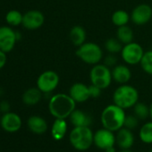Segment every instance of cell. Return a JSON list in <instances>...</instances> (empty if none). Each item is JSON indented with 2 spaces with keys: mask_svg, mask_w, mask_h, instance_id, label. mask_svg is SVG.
I'll return each mask as SVG.
<instances>
[{
  "mask_svg": "<svg viewBox=\"0 0 152 152\" xmlns=\"http://www.w3.org/2000/svg\"><path fill=\"white\" fill-rule=\"evenodd\" d=\"M69 95L76 103H83L91 98L90 88L84 83H76L71 86L69 90Z\"/></svg>",
  "mask_w": 152,
  "mask_h": 152,
  "instance_id": "obj_14",
  "label": "cell"
},
{
  "mask_svg": "<svg viewBox=\"0 0 152 152\" xmlns=\"http://www.w3.org/2000/svg\"><path fill=\"white\" fill-rule=\"evenodd\" d=\"M115 142L117 146L122 149L130 148L134 142V136L132 132V130L125 127L118 130L115 136Z\"/></svg>",
  "mask_w": 152,
  "mask_h": 152,
  "instance_id": "obj_15",
  "label": "cell"
},
{
  "mask_svg": "<svg viewBox=\"0 0 152 152\" xmlns=\"http://www.w3.org/2000/svg\"><path fill=\"white\" fill-rule=\"evenodd\" d=\"M90 79L91 84L105 90L110 86L113 81L112 71L105 64H94L90 72Z\"/></svg>",
  "mask_w": 152,
  "mask_h": 152,
  "instance_id": "obj_6",
  "label": "cell"
},
{
  "mask_svg": "<svg viewBox=\"0 0 152 152\" xmlns=\"http://www.w3.org/2000/svg\"><path fill=\"white\" fill-rule=\"evenodd\" d=\"M90 88V95H91V98H93V99H97L99 98L100 95H101V91L102 90L93 84L90 85L89 86Z\"/></svg>",
  "mask_w": 152,
  "mask_h": 152,
  "instance_id": "obj_30",
  "label": "cell"
},
{
  "mask_svg": "<svg viewBox=\"0 0 152 152\" xmlns=\"http://www.w3.org/2000/svg\"><path fill=\"white\" fill-rule=\"evenodd\" d=\"M41 98H42V92L38 87L30 88L23 93V101L27 106H34L41 100Z\"/></svg>",
  "mask_w": 152,
  "mask_h": 152,
  "instance_id": "obj_21",
  "label": "cell"
},
{
  "mask_svg": "<svg viewBox=\"0 0 152 152\" xmlns=\"http://www.w3.org/2000/svg\"><path fill=\"white\" fill-rule=\"evenodd\" d=\"M116 38L121 41L123 45L129 44L133 40V32L132 30L128 25H124L118 27L116 31Z\"/></svg>",
  "mask_w": 152,
  "mask_h": 152,
  "instance_id": "obj_22",
  "label": "cell"
},
{
  "mask_svg": "<svg viewBox=\"0 0 152 152\" xmlns=\"http://www.w3.org/2000/svg\"><path fill=\"white\" fill-rule=\"evenodd\" d=\"M105 152H115V146H112V147H109V148H107V149H105Z\"/></svg>",
  "mask_w": 152,
  "mask_h": 152,
  "instance_id": "obj_34",
  "label": "cell"
},
{
  "mask_svg": "<svg viewBox=\"0 0 152 152\" xmlns=\"http://www.w3.org/2000/svg\"><path fill=\"white\" fill-rule=\"evenodd\" d=\"M59 75L56 72L48 70L43 72L37 80V87L42 93H50L56 89L59 84Z\"/></svg>",
  "mask_w": 152,
  "mask_h": 152,
  "instance_id": "obj_7",
  "label": "cell"
},
{
  "mask_svg": "<svg viewBox=\"0 0 152 152\" xmlns=\"http://www.w3.org/2000/svg\"><path fill=\"white\" fill-rule=\"evenodd\" d=\"M69 140L75 149L84 151L89 149L93 144L94 133L90 126L74 127L69 134Z\"/></svg>",
  "mask_w": 152,
  "mask_h": 152,
  "instance_id": "obj_3",
  "label": "cell"
},
{
  "mask_svg": "<svg viewBox=\"0 0 152 152\" xmlns=\"http://www.w3.org/2000/svg\"><path fill=\"white\" fill-rule=\"evenodd\" d=\"M149 111H150V114H149V116L151 117V119H152V103L150 104V106H149Z\"/></svg>",
  "mask_w": 152,
  "mask_h": 152,
  "instance_id": "obj_35",
  "label": "cell"
},
{
  "mask_svg": "<svg viewBox=\"0 0 152 152\" xmlns=\"http://www.w3.org/2000/svg\"><path fill=\"white\" fill-rule=\"evenodd\" d=\"M93 143L99 148L105 150L109 147L115 146V135L114 134V132L103 127V129H99L94 133Z\"/></svg>",
  "mask_w": 152,
  "mask_h": 152,
  "instance_id": "obj_10",
  "label": "cell"
},
{
  "mask_svg": "<svg viewBox=\"0 0 152 152\" xmlns=\"http://www.w3.org/2000/svg\"><path fill=\"white\" fill-rule=\"evenodd\" d=\"M131 16L124 10H117L112 15V23L114 25L117 27H121L124 25H127L130 21Z\"/></svg>",
  "mask_w": 152,
  "mask_h": 152,
  "instance_id": "obj_23",
  "label": "cell"
},
{
  "mask_svg": "<svg viewBox=\"0 0 152 152\" xmlns=\"http://www.w3.org/2000/svg\"><path fill=\"white\" fill-rule=\"evenodd\" d=\"M86 37H87V33H86L85 29L80 25L73 26L70 30L69 39H70L71 42L76 47H80L83 43H85Z\"/></svg>",
  "mask_w": 152,
  "mask_h": 152,
  "instance_id": "obj_19",
  "label": "cell"
},
{
  "mask_svg": "<svg viewBox=\"0 0 152 152\" xmlns=\"http://www.w3.org/2000/svg\"><path fill=\"white\" fill-rule=\"evenodd\" d=\"M140 64L146 73L152 75V50L144 52Z\"/></svg>",
  "mask_w": 152,
  "mask_h": 152,
  "instance_id": "obj_28",
  "label": "cell"
},
{
  "mask_svg": "<svg viewBox=\"0 0 152 152\" xmlns=\"http://www.w3.org/2000/svg\"><path fill=\"white\" fill-rule=\"evenodd\" d=\"M28 127L35 134H43L48 130V124L46 120L39 115H32L28 119Z\"/></svg>",
  "mask_w": 152,
  "mask_h": 152,
  "instance_id": "obj_18",
  "label": "cell"
},
{
  "mask_svg": "<svg viewBox=\"0 0 152 152\" xmlns=\"http://www.w3.org/2000/svg\"><path fill=\"white\" fill-rule=\"evenodd\" d=\"M67 132V123L65 119L56 118L51 128V135L54 140H60L64 139Z\"/></svg>",
  "mask_w": 152,
  "mask_h": 152,
  "instance_id": "obj_20",
  "label": "cell"
},
{
  "mask_svg": "<svg viewBox=\"0 0 152 152\" xmlns=\"http://www.w3.org/2000/svg\"><path fill=\"white\" fill-rule=\"evenodd\" d=\"M116 61H117V59H116V57L115 56V54H109L108 56H106V58H105V63H104V64H105L107 66L110 67V66H114V65L115 64Z\"/></svg>",
  "mask_w": 152,
  "mask_h": 152,
  "instance_id": "obj_31",
  "label": "cell"
},
{
  "mask_svg": "<svg viewBox=\"0 0 152 152\" xmlns=\"http://www.w3.org/2000/svg\"><path fill=\"white\" fill-rule=\"evenodd\" d=\"M120 152H132V151H131V150L128 148V149H122Z\"/></svg>",
  "mask_w": 152,
  "mask_h": 152,
  "instance_id": "obj_36",
  "label": "cell"
},
{
  "mask_svg": "<svg viewBox=\"0 0 152 152\" xmlns=\"http://www.w3.org/2000/svg\"><path fill=\"white\" fill-rule=\"evenodd\" d=\"M133 112L134 115L137 116L139 120H144L147 119L149 116L150 111L149 107H148L146 104L141 102H137L133 107Z\"/></svg>",
  "mask_w": 152,
  "mask_h": 152,
  "instance_id": "obj_26",
  "label": "cell"
},
{
  "mask_svg": "<svg viewBox=\"0 0 152 152\" xmlns=\"http://www.w3.org/2000/svg\"><path fill=\"white\" fill-rule=\"evenodd\" d=\"M124 109L115 104L108 105L101 113V124L104 128L112 132H117L124 127L125 120Z\"/></svg>",
  "mask_w": 152,
  "mask_h": 152,
  "instance_id": "obj_2",
  "label": "cell"
},
{
  "mask_svg": "<svg viewBox=\"0 0 152 152\" xmlns=\"http://www.w3.org/2000/svg\"><path fill=\"white\" fill-rule=\"evenodd\" d=\"M152 19V8L147 4H141L134 7L131 14V20L136 25L147 24Z\"/></svg>",
  "mask_w": 152,
  "mask_h": 152,
  "instance_id": "obj_11",
  "label": "cell"
},
{
  "mask_svg": "<svg viewBox=\"0 0 152 152\" xmlns=\"http://www.w3.org/2000/svg\"><path fill=\"white\" fill-rule=\"evenodd\" d=\"M0 123H1L2 128L8 132H15L22 127L21 117L14 112L5 113Z\"/></svg>",
  "mask_w": 152,
  "mask_h": 152,
  "instance_id": "obj_13",
  "label": "cell"
},
{
  "mask_svg": "<svg viewBox=\"0 0 152 152\" xmlns=\"http://www.w3.org/2000/svg\"><path fill=\"white\" fill-rule=\"evenodd\" d=\"M23 15H22L17 10H11L6 15L7 23L11 26H18L23 23Z\"/></svg>",
  "mask_w": 152,
  "mask_h": 152,
  "instance_id": "obj_27",
  "label": "cell"
},
{
  "mask_svg": "<svg viewBox=\"0 0 152 152\" xmlns=\"http://www.w3.org/2000/svg\"><path fill=\"white\" fill-rule=\"evenodd\" d=\"M143 55L144 50L140 44L133 41L129 44L124 45L123 49L121 51V56L123 60L127 64L131 65L140 64Z\"/></svg>",
  "mask_w": 152,
  "mask_h": 152,
  "instance_id": "obj_8",
  "label": "cell"
},
{
  "mask_svg": "<svg viewBox=\"0 0 152 152\" xmlns=\"http://www.w3.org/2000/svg\"><path fill=\"white\" fill-rule=\"evenodd\" d=\"M139 136L142 142L146 144L152 143V122H148L141 126Z\"/></svg>",
  "mask_w": 152,
  "mask_h": 152,
  "instance_id": "obj_24",
  "label": "cell"
},
{
  "mask_svg": "<svg viewBox=\"0 0 152 152\" xmlns=\"http://www.w3.org/2000/svg\"><path fill=\"white\" fill-rule=\"evenodd\" d=\"M138 100L139 92L137 89H135L132 85L122 84L115 91L113 94L114 104L124 109L133 107Z\"/></svg>",
  "mask_w": 152,
  "mask_h": 152,
  "instance_id": "obj_4",
  "label": "cell"
},
{
  "mask_svg": "<svg viewBox=\"0 0 152 152\" xmlns=\"http://www.w3.org/2000/svg\"><path fill=\"white\" fill-rule=\"evenodd\" d=\"M77 56L83 62L88 64H99L103 57V51L101 48L94 42H85L78 47L76 50Z\"/></svg>",
  "mask_w": 152,
  "mask_h": 152,
  "instance_id": "obj_5",
  "label": "cell"
},
{
  "mask_svg": "<svg viewBox=\"0 0 152 152\" xmlns=\"http://www.w3.org/2000/svg\"><path fill=\"white\" fill-rule=\"evenodd\" d=\"M44 22V15L40 11L31 10L23 15L22 24L28 30H37L43 25Z\"/></svg>",
  "mask_w": 152,
  "mask_h": 152,
  "instance_id": "obj_12",
  "label": "cell"
},
{
  "mask_svg": "<svg viewBox=\"0 0 152 152\" xmlns=\"http://www.w3.org/2000/svg\"><path fill=\"white\" fill-rule=\"evenodd\" d=\"M123 47H124L123 44L121 43V41L117 38L116 39L110 38L105 42V48L109 54H115V55L117 53H121Z\"/></svg>",
  "mask_w": 152,
  "mask_h": 152,
  "instance_id": "obj_25",
  "label": "cell"
},
{
  "mask_svg": "<svg viewBox=\"0 0 152 152\" xmlns=\"http://www.w3.org/2000/svg\"><path fill=\"white\" fill-rule=\"evenodd\" d=\"M148 152H152V149H151V150H149V151H148Z\"/></svg>",
  "mask_w": 152,
  "mask_h": 152,
  "instance_id": "obj_37",
  "label": "cell"
},
{
  "mask_svg": "<svg viewBox=\"0 0 152 152\" xmlns=\"http://www.w3.org/2000/svg\"><path fill=\"white\" fill-rule=\"evenodd\" d=\"M7 63V53L0 50V69H2Z\"/></svg>",
  "mask_w": 152,
  "mask_h": 152,
  "instance_id": "obj_33",
  "label": "cell"
},
{
  "mask_svg": "<svg viewBox=\"0 0 152 152\" xmlns=\"http://www.w3.org/2000/svg\"><path fill=\"white\" fill-rule=\"evenodd\" d=\"M17 33L8 26L0 27V50L9 53L15 46Z\"/></svg>",
  "mask_w": 152,
  "mask_h": 152,
  "instance_id": "obj_9",
  "label": "cell"
},
{
  "mask_svg": "<svg viewBox=\"0 0 152 152\" xmlns=\"http://www.w3.org/2000/svg\"><path fill=\"white\" fill-rule=\"evenodd\" d=\"M69 119L74 127L90 126L92 122V118L88 113L79 109H74L73 112L70 115Z\"/></svg>",
  "mask_w": 152,
  "mask_h": 152,
  "instance_id": "obj_17",
  "label": "cell"
},
{
  "mask_svg": "<svg viewBox=\"0 0 152 152\" xmlns=\"http://www.w3.org/2000/svg\"><path fill=\"white\" fill-rule=\"evenodd\" d=\"M0 110H1L2 112H4V113L9 112V110H10V104H9V102L4 100V101H2L1 103H0Z\"/></svg>",
  "mask_w": 152,
  "mask_h": 152,
  "instance_id": "obj_32",
  "label": "cell"
},
{
  "mask_svg": "<svg viewBox=\"0 0 152 152\" xmlns=\"http://www.w3.org/2000/svg\"><path fill=\"white\" fill-rule=\"evenodd\" d=\"M75 107L76 102L69 94H56L51 97L48 102V110L55 118L65 119L69 117Z\"/></svg>",
  "mask_w": 152,
  "mask_h": 152,
  "instance_id": "obj_1",
  "label": "cell"
},
{
  "mask_svg": "<svg viewBox=\"0 0 152 152\" xmlns=\"http://www.w3.org/2000/svg\"><path fill=\"white\" fill-rule=\"evenodd\" d=\"M112 78L119 84H126L132 78V72L127 65L117 64L112 70Z\"/></svg>",
  "mask_w": 152,
  "mask_h": 152,
  "instance_id": "obj_16",
  "label": "cell"
},
{
  "mask_svg": "<svg viewBox=\"0 0 152 152\" xmlns=\"http://www.w3.org/2000/svg\"><path fill=\"white\" fill-rule=\"evenodd\" d=\"M139 124V119L137 118V116H135L134 115H126L125 116V120H124V127L132 130L134 129Z\"/></svg>",
  "mask_w": 152,
  "mask_h": 152,
  "instance_id": "obj_29",
  "label": "cell"
}]
</instances>
